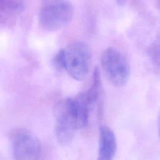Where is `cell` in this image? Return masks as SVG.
Returning a JSON list of instances; mask_svg holds the SVG:
<instances>
[{
	"instance_id": "ba28073f",
	"label": "cell",
	"mask_w": 160,
	"mask_h": 160,
	"mask_svg": "<svg viewBox=\"0 0 160 160\" xmlns=\"http://www.w3.org/2000/svg\"><path fill=\"white\" fill-rule=\"evenodd\" d=\"M101 73L99 68L96 67L94 69L91 86L86 92H84L86 100L91 106L97 101L101 92Z\"/></svg>"
},
{
	"instance_id": "277c9868",
	"label": "cell",
	"mask_w": 160,
	"mask_h": 160,
	"mask_svg": "<svg viewBox=\"0 0 160 160\" xmlns=\"http://www.w3.org/2000/svg\"><path fill=\"white\" fill-rule=\"evenodd\" d=\"M55 136L58 143L62 146L69 145L79 129L72 107V98L60 101L54 110Z\"/></svg>"
},
{
	"instance_id": "3957f363",
	"label": "cell",
	"mask_w": 160,
	"mask_h": 160,
	"mask_svg": "<svg viewBox=\"0 0 160 160\" xmlns=\"http://www.w3.org/2000/svg\"><path fill=\"white\" fill-rule=\"evenodd\" d=\"M101 64L106 79L114 86H124L131 76V66L127 58L118 50L108 48L101 55Z\"/></svg>"
},
{
	"instance_id": "6da1fadb",
	"label": "cell",
	"mask_w": 160,
	"mask_h": 160,
	"mask_svg": "<svg viewBox=\"0 0 160 160\" xmlns=\"http://www.w3.org/2000/svg\"><path fill=\"white\" fill-rule=\"evenodd\" d=\"M74 14V8L68 0H41L39 22L47 31H54L69 23Z\"/></svg>"
},
{
	"instance_id": "8fae6325",
	"label": "cell",
	"mask_w": 160,
	"mask_h": 160,
	"mask_svg": "<svg viewBox=\"0 0 160 160\" xmlns=\"http://www.w3.org/2000/svg\"><path fill=\"white\" fill-rule=\"evenodd\" d=\"M158 128H159V133L160 136V113L159 115V119H158Z\"/></svg>"
},
{
	"instance_id": "8992f818",
	"label": "cell",
	"mask_w": 160,
	"mask_h": 160,
	"mask_svg": "<svg viewBox=\"0 0 160 160\" xmlns=\"http://www.w3.org/2000/svg\"><path fill=\"white\" fill-rule=\"evenodd\" d=\"M117 151V141L113 131L107 126H101L99 131L98 159H112Z\"/></svg>"
},
{
	"instance_id": "52a82bcc",
	"label": "cell",
	"mask_w": 160,
	"mask_h": 160,
	"mask_svg": "<svg viewBox=\"0 0 160 160\" xmlns=\"http://www.w3.org/2000/svg\"><path fill=\"white\" fill-rule=\"evenodd\" d=\"M24 8L23 0H0V24L10 26Z\"/></svg>"
},
{
	"instance_id": "9c48e42d",
	"label": "cell",
	"mask_w": 160,
	"mask_h": 160,
	"mask_svg": "<svg viewBox=\"0 0 160 160\" xmlns=\"http://www.w3.org/2000/svg\"><path fill=\"white\" fill-rule=\"evenodd\" d=\"M148 54L152 64L156 69H160V37L157 38L150 45Z\"/></svg>"
},
{
	"instance_id": "7a4b0ae2",
	"label": "cell",
	"mask_w": 160,
	"mask_h": 160,
	"mask_svg": "<svg viewBox=\"0 0 160 160\" xmlns=\"http://www.w3.org/2000/svg\"><path fill=\"white\" fill-rule=\"evenodd\" d=\"M64 69L76 81L84 79L91 67L92 54L88 45L80 41L63 48Z\"/></svg>"
},
{
	"instance_id": "5b68a950",
	"label": "cell",
	"mask_w": 160,
	"mask_h": 160,
	"mask_svg": "<svg viewBox=\"0 0 160 160\" xmlns=\"http://www.w3.org/2000/svg\"><path fill=\"white\" fill-rule=\"evenodd\" d=\"M12 155L15 159L35 160L41 154V145L35 135L24 128H16L9 134Z\"/></svg>"
},
{
	"instance_id": "30bf717a",
	"label": "cell",
	"mask_w": 160,
	"mask_h": 160,
	"mask_svg": "<svg viewBox=\"0 0 160 160\" xmlns=\"http://www.w3.org/2000/svg\"><path fill=\"white\" fill-rule=\"evenodd\" d=\"M52 64L57 70L64 69L63 49H61L57 52L52 59Z\"/></svg>"
},
{
	"instance_id": "7c38bea8",
	"label": "cell",
	"mask_w": 160,
	"mask_h": 160,
	"mask_svg": "<svg viewBox=\"0 0 160 160\" xmlns=\"http://www.w3.org/2000/svg\"><path fill=\"white\" fill-rule=\"evenodd\" d=\"M158 8L160 11V0H158Z\"/></svg>"
}]
</instances>
